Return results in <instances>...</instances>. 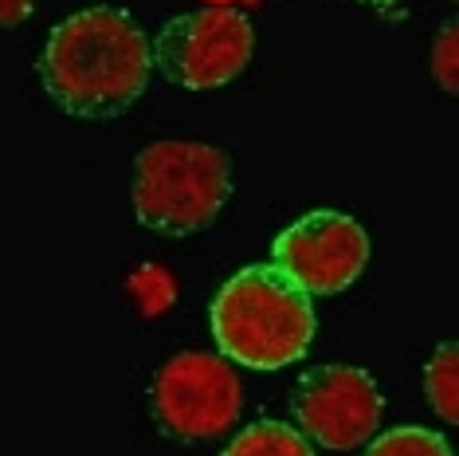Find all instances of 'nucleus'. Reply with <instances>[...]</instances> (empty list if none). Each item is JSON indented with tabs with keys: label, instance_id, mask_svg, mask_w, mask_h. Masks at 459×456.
Instances as JSON below:
<instances>
[{
	"label": "nucleus",
	"instance_id": "4468645a",
	"mask_svg": "<svg viewBox=\"0 0 459 456\" xmlns=\"http://www.w3.org/2000/svg\"><path fill=\"white\" fill-rule=\"evenodd\" d=\"M361 4H377V8H385V4H393V0H361Z\"/></svg>",
	"mask_w": 459,
	"mask_h": 456
},
{
	"label": "nucleus",
	"instance_id": "39448f33",
	"mask_svg": "<svg viewBox=\"0 0 459 456\" xmlns=\"http://www.w3.org/2000/svg\"><path fill=\"white\" fill-rule=\"evenodd\" d=\"M150 409L169 441H212L236 425L244 409V386L224 355L185 350L158 370L150 386Z\"/></svg>",
	"mask_w": 459,
	"mask_h": 456
},
{
	"label": "nucleus",
	"instance_id": "1a4fd4ad",
	"mask_svg": "<svg viewBox=\"0 0 459 456\" xmlns=\"http://www.w3.org/2000/svg\"><path fill=\"white\" fill-rule=\"evenodd\" d=\"M455 355L459 346L455 342H440L432 350L424 366V398L432 406L436 417H444L447 425L459 421V386H455Z\"/></svg>",
	"mask_w": 459,
	"mask_h": 456
},
{
	"label": "nucleus",
	"instance_id": "7ed1b4c3",
	"mask_svg": "<svg viewBox=\"0 0 459 456\" xmlns=\"http://www.w3.org/2000/svg\"><path fill=\"white\" fill-rule=\"evenodd\" d=\"M130 197L158 236L204 232L232 197V158L208 142H153L134 158Z\"/></svg>",
	"mask_w": 459,
	"mask_h": 456
},
{
	"label": "nucleus",
	"instance_id": "9d476101",
	"mask_svg": "<svg viewBox=\"0 0 459 456\" xmlns=\"http://www.w3.org/2000/svg\"><path fill=\"white\" fill-rule=\"evenodd\" d=\"M361 456H452V444L424 425H401V429H389L377 441H369Z\"/></svg>",
	"mask_w": 459,
	"mask_h": 456
},
{
	"label": "nucleus",
	"instance_id": "9b49d317",
	"mask_svg": "<svg viewBox=\"0 0 459 456\" xmlns=\"http://www.w3.org/2000/svg\"><path fill=\"white\" fill-rule=\"evenodd\" d=\"M455 51H459V44H455V20H447V24L440 28V36H436V44H432V71H436V83H440L447 95H455V91H459Z\"/></svg>",
	"mask_w": 459,
	"mask_h": 456
},
{
	"label": "nucleus",
	"instance_id": "f8f14e48",
	"mask_svg": "<svg viewBox=\"0 0 459 456\" xmlns=\"http://www.w3.org/2000/svg\"><path fill=\"white\" fill-rule=\"evenodd\" d=\"M39 0H0V28H16L36 13Z\"/></svg>",
	"mask_w": 459,
	"mask_h": 456
},
{
	"label": "nucleus",
	"instance_id": "20e7f679",
	"mask_svg": "<svg viewBox=\"0 0 459 456\" xmlns=\"http://www.w3.org/2000/svg\"><path fill=\"white\" fill-rule=\"evenodd\" d=\"M153 71L173 87L212 91L239 79L255 56V28L244 8L208 4L196 13L173 16L153 36Z\"/></svg>",
	"mask_w": 459,
	"mask_h": 456
},
{
	"label": "nucleus",
	"instance_id": "ddd939ff",
	"mask_svg": "<svg viewBox=\"0 0 459 456\" xmlns=\"http://www.w3.org/2000/svg\"><path fill=\"white\" fill-rule=\"evenodd\" d=\"M208 4H224V8H232V4H252V0H208Z\"/></svg>",
	"mask_w": 459,
	"mask_h": 456
},
{
	"label": "nucleus",
	"instance_id": "f257e3e1",
	"mask_svg": "<svg viewBox=\"0 0 459 456\" xmlns=\"http://www.w3.org/2000/svg\"><path fill=\"white\" fill-rule=\"evenodd\" d=\"M150 36L114 4H91L59 20L39 56L48 99L71 118L91 122L126 114L150 87Z\"/></svg>",
	"mask_w": 459,
	"mask_h": 456
},
{
	"label": "nucleus",
	"instance_id": "f03ea898",
	"mask_svg": "<svg viewBox=\"0 0 459 456\" xmlns=\"http://www.w3.org/2000/svg\"><path fill=\"white\" fill-rule=\"evenodd\" d=\"M208 327L228 362L247 370H283L315 342L318 315L307 292L271 264H247L216 292Z\"/></svg>",
	"mask_w": 459,
	"mask_h": 456
},
{
	"label": "nucleus",
	"instance_id": "6e6552de",
	"mask_svg": "<svg viewBox=\"0 0 459 456\" xmlns=\"http://www.w3.org/2000/svg\"><path fill=\"white\" fill-rule=\"evenodd\" d=\"M224 456H315L310 441L287 421H255L236 433Z\"/></svg>",
	"mask_w": 459,
	"mask_h": 456
},
{
	"label": "nucleus",
	"instance_id": "423d86ee",
	"mask_svg": "<svg viewBox=\"0 0 459 456\" xmlns=\"http://www.w3.org/2000/svg\"><path fill=\"white\" fill-rule=\"evenodd\" d=\"M373 241L369 232L346 213L318 209L287 224L271 244V267L283 272L299 292L338 295L369 267Z\"/></svg>",
	"mask_w": 459,
	"mask_h": 456
},
{
	"label": "nucleus",
	"instance_id": "0eeeda50",
	"mask_svg": "<svg viewBox=\"0 0 459 456\" xmlns=\"http://www.w3.org/2000/svg\"><path fill=\"white\" fill-rule=\"evenodd\" d=\"M385 413V398L377 390V378L358 366H326L307 370L295 390H290V417L307 441L322 449L346 452L358 449L377 433Z\"/></svg>",
	"mask_w": 459,
	"mask_h": 456
}]
</instances>
